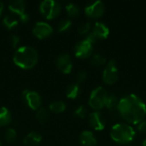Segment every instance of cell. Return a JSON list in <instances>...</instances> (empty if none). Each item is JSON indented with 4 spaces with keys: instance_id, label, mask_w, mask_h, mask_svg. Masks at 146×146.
Segmentation results:
<instances>
[{
    "instance_id": "8",
    "label": "cell",
    "mask_w": 146,
    "mask_h": 146,
    "mask_svg": "<svg viewBox=\"0 0 146 146\" xmlns=\"http://www.w3.org/2000/svg\"><path fill=\"white\" fill-rule=\"evenodd\" d=\"M75 56L79 58H87L92 55V44L86 39L78 42L74 47Z\"/></svg>"
},
{
    "instance_id": "11",
    "label": "cell",
    "mask_w": 146,
    "mask_h": 146,
    "mask_svg": "<svg viewBox=\"0 0 146 146\" xmlns=\"http://www.w3.org/2000/svg\"><path fill=\"white\" fill-rule=\"evenodd\" d=\"M56 66L63 74H69L73 68V62L68 54H62L56 59Z\"/></svg>"
},
{
    "instance_id": "18",
    "label": "cell",
    "mask_w": 146,
    "mask_h": 146,
    "mask_svg": "<svg viewBox=\"0 0 146 146\" xmlns=\"http://www.w3.org/2000/svg\"><path fill=\"white\" fill-rule=\"evenodd\" d=\"M12 121L11 113L5 107H0V127L9 125Z\"/></svg>"
},
{
    "instance_id": "16",
    "label": "cell",
    "mask_w": 146,
    "mask_h": 146,
    "mask_svg": "<svg viewBox=\"0 0 146 146\" xmlns=\"http://www.w3.org/2000/svg\"><path fill=\"white\" fill-rule=\"evenodd\" d=\"M26 4L23 0H14L9 3V9L19 16L25 13Z\"/></svg>"
},
{
    "instance_id": "12",
    "label": "cell",
    "mask_w": 146,
    "mask_h": 146,
    "mask_svg": "<svg viewBox=\"0 0 146 146\" xmlns=\"http://www.w3.org/2000/svg\"><path fill=\"white\" fill-rule=\"evenodd\" d=\"M89 124L95 130L101 131V130H103L105 127L104 117L98 111L92 112L89 115Z\"/></svg>"
},
{
    "instance_id": "13",
    "label": "cell",
    "mask_w": 146,
    "mask_h": 146,
    "mask_svg": "<svg viewBox=\"0 0 146 146\" xmlns=\"http://www.w3.org/2000/svg\"><path fill=\"white\" fill-rule=\"evenodd\" d=\"M92 33L96 37L97 39L98 38H106L110 34V29L105 24H104L102 22H96Z\"/></svg>"
},
{
    "instance_id": "29",
    "label": "cell",
    "mask_w": 146,
    "mask_h": 146,
    "mask_svg": "<svg viewBox=\"0 0 146 146\" xmlns=\"http://www.w3.org/2000/svg\"><path fill=\"white\" fill-rule=\"evenodd\" d=\"M86 78H87V73L85 70H80V72H78L76 75V80H77L78 84L84 82L86 80Z\"/></svg>"
},
{
    "instance_id": "14",
    "label": "cell",
    "mask_w": 146,
    "mask_h": 146,
    "mask_svg": "<svg viewBox=\"0 0 146 146\" xmlns=\"http://www.w3.org/2000/svg\"><path fill=\"white\" fill-rule=\"evenodd\" d=\"M119 98L113 94L108 95L107 99H106V103H105V106L110 110V111L114 115H119V110H118V105H119Z\"/></svg>"
},
{
    "instance_id": "27",
    "label": "cell",
    "mask_w": 146,
    "mask_h": 146,
    "mask_svg": "<svg viewBox=\"0 0 146 146\" xmlns=\"http://www.w3.org/2000/svg\"><path fill=\"white\" fill-rule=\"evenodd\" d=\"M87 114V109L86 106L84 105H80L75 110H74V115H76L77 117H80V118H84L86 117Z\"/></svg>"
},
{
    "instance_id": "10",
    "label": "cell",
    "mask_w": 146,
    "mask_h": 146,
    "mask_svg": "<svg viewBox=\"0 0 146 146\" xmlns=\"http://www.w3.org/2000/svg\"><path fill=\"white\" fill-rule=\"evenodd\" d=\"M86 15L92 18H98L102 16L104 12V4L102 1H96L85 8Z\"/></svg>"
},
{
    "instance_id": "35",
    "label": "cell",
    "mask_w": 146,
    "mask_h": 146,
    "mask_svg": "<svg viewBox=\"0 0 146 146\" xmlns=\"http://www.w3.org/2000/svg\"><path fill=\"white\" fill-rule=\"evenodd\" d=\"M0 146H2V145H1V142H0Z\"/></svg>"
},
{
    "instance_id": "2",
    "label": "cell",
    "mask_w": 146,
    "mask_h": 146,
    "mask_svg": "<svg viewBox=\"0 0 146 146\" xmlns=\"http://www.w3.org/2000/svg\"><path fill=\"white\" fill-rule=\"evenodd\" d=\"M13 61L16 66L22 69H31L37 64L38 54L31 46H21L15 50Z\"/></svg>"
},
{
    "instance_id": "25",
    "label": "cell",
    "mask_w": 146,
    "mask_h": 146,
    "mask_svg": "<svg viewBox=\"0 0 146 146\" xmlns=\"http://www.w3.org/2000/svg\"><path fill=\"white\" fill-rule=\"evenodd\" d=\"M16 137H17V133L15 130H14L13 128H9L4 133V139L6 142L9 144L14 143L16 139Z\"/></svg>"
},
{
    "instance_id": "24",
    "label": "cell",
    "mask_w": 146,
    "mask_h": 146,
    "mask_svg": "<svg viewBox=\"0 0 146 146\" xmlns=\"http://www.w3.org/2000/svg\"><path fill=\"white\" fill-rule=\"evenodd\" d=\"M106 62V58L99 53H96L91 56V63L94 66H102Z\"/></svg>"
},
{
    "instance_id": "26",
    "label": "cell",
    "mask_w": 146,
    "mask_h": 146,
    "mask_svg": "<svg viewBox=\"0 0 146 146\" xmlns=\"http://www.w3.org/2000/svg\"><path fill=\"white\" fill-rule=\"evenodd\" d=\"M72 26V21L70 20H68V19H64V20H62L59 24H58V27H57V29L60 33L62 32H66L68 31Z\"/></svg>"
},
{
    "instance_id": "31",
    "label": "cell",
    "mask_w": 146,
    "mask_h": 146,
    "mask_svg": "<svg viewBox=\"0 0 146 146\" xmlns=\"http://www.w3.org/2000/svg\"><path fill=\"white\" fill-rule=\"evenodd\" d=\"M138 130L141 133H146V121H142L138 125Z\"/></svg>"
},
{
    "instance_id": "32",
    "label": "cell",
    "mask_w": 146,
    "mask_h": 146,
    "mask_svg": "<svg viewBox=\"0 0 146 146\" xmlns=\"http://www.w3.org/2000/svg\"><path fill=\"white\" fill-rule=\"evenodd\" d=\"M29 19H30V16H29V15H28L27 13H26V12H25L24 14H22L21 15H20V20H21L23 23L28 22Z\"/></svg>"
},
{
    "instance_id": "15",
    "label": "cell",
    "mask_w": 146,
    "mask_h": 146,
    "mask_svg": "<svg viewBox=\"0 0 146 146\" xmlns=\"http://www.w3.org/2000/svg\"><path fill=\"white\" fill-rule=\"evenodd\" d=\"M80 141L83 146H95L97 139L91 131H84L80 135Z\"/></svg>"
},
{
    "instance_id": "7",
    "label": "cell",
    "mask_w": 146,
    "mask_h": 146,
    "mask_svg": "<svg viewBox=\"0 0 146 146\" xmlns=\"http://www.w3.org/2000/svg\"><path fill=\"white\" fill-rule=\"evenodd\" d=\"M22 98L26 104L33 110H38L41 106V98L36 92L25 90L22 92Z\"/></svg>"
},
{
    "instance_id": "22",
    "label": "cell",
    "mask_w": 146,
    "mask_h": 146,
    "mask_svg": "<svg viewBox=\"0 0 146 146\" xmlns=\"http://www.w3.org/2000/svg\"><path fill=\"white\" fill-rule=\"evenodd\" d=\"M36 118L38 121L41 124L45 123L49 119V113L45 108H39L36 114Z\"/></svg>"
},
{
    "instance_id": "17",
    "label": "cell",
    "mask_w": 146,
    "mask_h": 146,
    "mask_svg": "<svg viewBox=\"0 0 146 146\" xmlns=\"http://www.w3.org/2000/svg\"><path fill=\"white\" fill-rule=\"evenodd\" d=\"M41 140H42V136L39 133L32 132L24 138L23 142L26 145L35 146L38 145L41 142Z\"/></svg>"
},
{
    "instance_id": "20",
    "label": "cell",
    "mask_w": 146,
    "mask_h": 146,
    "mask_svg": "<svg viewBox=\"0 0 146 146\" xmlns=\"http://www.w3.org/2000/svg\"><path fill=\"white\" fill-rule=\"evenodd\" d=\"M49 108L50 111L59 114V113H62L66 110V104L62 101H56V102L51 103Z\"/></svg>"
},
{
    "instance_id": "23",
    "label": "cell",
    "mask_w": 146,
    "mask_h": 146,
    "mask_svg": "<svg viewBox=\"0 0 146 146\" xmlns=\"http://www.w3.org/2000/svg\"><path fill=\"white\" fill-rule=\"evenodd\" d=\"M66 10L70 17H77L80 15V8L77 4L70 3L66 5Z\"/></svg>"
},
{
    "instance_id": "19",
    "label": "cell",
    "mask_w": 146,
    "mask_h": 146,
    "mask_svg": "<svg viewBox=\"0 0 146 146\" xmlns=\"http://www.w3.org/2000/svg\"><path fill=\"white\" fill-rule=\"evenodd\" d=\"M80 92V86L78 83L70 84L69 86H68L66 89L67 98L70 99H75L79 96Z\"/></svg>"
},
{
    "instance_id": "28",
    "label": "cell",
    "mask_w": 146,
    "mask_h": 146,
    "mask_svg": "<svg viewBox=\"0 0 146 146\" xmlns=\"http://www.w3.org/2000/svg\"><path fill=\"white\" fill-rule=\"evenodd\" d=\"M91 28V24L90 22H84L82 24H80L78 27V33L80 34H85V33H88V32L90 31Z\"/></svg>"
},
{
    "instance_id": "6",
    "label": "cell",
    "mask_w": 146,
    "mask_h": 146,
    "mask_svg": "<svg viewBox=\"0 0 146 146\" xmlns=\"http://www.w3.org/2000/svg\"><path fill=\"white\" fill-rule=\"evenodd\" d=\"M119 79V73L117 69L116 62L115 60H110L108 62L104 73H103V80L108 84L112 85L117 81Z\"/></svg>"
},
{
    "instance_id": "21",
    "label": "cell",
    "mask_w": 146,
    "mask_h": 146,
    "mask_svg": "<svg viewBox=\"0 0 146 146\" xmlns=\"http://www.w3.org/2000/svg\"><path fill=\"white\" fill-rule=\"evenodd\" d=\"M3 23L4 27H7L8 29H12V28L15 27L18 25V21L13 15H8L3 18Z\"/></svg>"
},
{
    "instance_id": "30",
    "label": "cell",
    "mask_w": 146,
    "mask_h": 146,
    "mask_svg": "<svg viewBox=\"0 0 146 146\" xmlns=\"http://www.w3.org/2000/svg\"><path fill=\"white\" fill-rule=\"evenodd\" d=\"M19 41H20V37L18 35H12L9 38V42H10V44L13 48H15L17 46V44H19Z\"/></svg>"
},
{
    "instance_id": "4",
    "label": "cell",
    "mask_w": 146,
    "mask_h": 146,
    "mask_svg": "<svg viewBox=\"0 0 146 146\" xmlns=\"http://www.w3.org/2000/svg\"><path fill=\"white\" fill-rule=\"evenodd\" d=\"M39 10L44 18L50 20L57 17L60 15L62 7L59 3L54 0H44L40 3Z\"/></svg>"
},
{
    "instance_id": "3",
    "label": "cell",
    "mask_w": 146,
    "mask_h": 146,
    "mask_svg": "<svg viewBox=\"0 0 146 146\" xmlns=\"http://www.w3.org/2000/svg\"><path fill=\"white\" fill-rule=\"evenodd\" d=\"M110 136L113 140L120 144L131 142L135 136L133 128L126 123H117L114 125L110 130Z\"/></svg>"
},
{
    "instance_id": "9",
    "label": "cell",
    "mask_w": 146,
    "mask_h": 146,
    "mask_svg": "<svg viewBox=\"0 0 146 146\" xmlns=\"http://www.w3.org/2000/svg\"><path fill=\"white\" fill-rule=\"evenodd\" d=\"M52 33L53 28L51 27V26L44 21L37 22L33 28V33L34 34V36L40 39L49 37Z\"/></svg>"
},
{
    "instance_id": "5",
    "label": "cell",
    "mask_w": 146,
    "mask_h": 146,
    "mask_svg": "<svg viewBox=\"0 0 146 146\" xmlns=\"http://www.w3.org/2000/svg\"><path fill=\"white\" fill-rule=\"evenodd\" d=\"M107 92L102 86H98L95 88L90 96L89 98V104L94 110H100L104 106H105L106 99L108 97Z\"/></svg>"
},
{
    "instance_id": "1",
    "label": "cell",
    "mask_w": 146,
    "mask_h": 146,
    "mask_svg": "<svg viewBox=\"0 0 146 146\" xmlns=\"http://www.w3.org/2000/svg\"><path fill=\"white\" fill-rule=\"evenodd\" d=\"M120 115L128 122L139 124L146 115V105L144 101L134 94L122 97L119 101Z\"/></svg>"
},
{
    "instance_id": "34",
    "label": "cell",
    "mask_w": 146,
    "mask_h": 146,
    "mask_svg": "<svg viewBox=\"0 0 146 146\" xmlns=\"http://www.w3.org/2000/svg\"><path fill=\"white\" fill-rule=\"evenodd\" d=\"M143 146H146V139L143 141Z\"/></svg>"
},
{
    "instance_id": "33",
    "label": "cell",
    "mask_w": 146,
    "mask_h": 146,
    "mask_svg": "<svg viewBox=\"0 0 146 146\" xmlns=\"http://www.w3.org/2000/svg\"><path fill=\"white\" fill-rule=\"evenodd\" d=\"M3 9H4V5H3V3L0 2V16L2 15L3 12Z\"/></svg>"
}]
</instances>
